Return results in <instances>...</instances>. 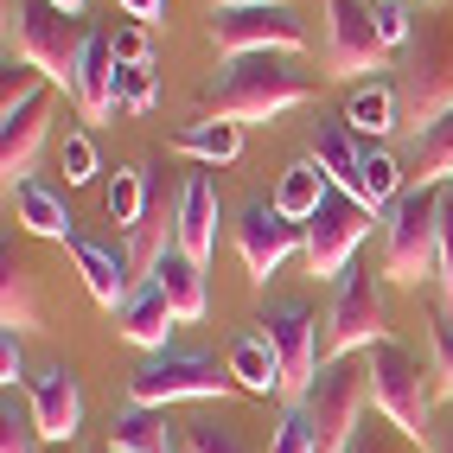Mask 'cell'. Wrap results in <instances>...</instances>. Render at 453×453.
<instances>
[{
  "label": "cell",
  "mask_w": 453,
  "mask_h": 453,
  "mask_svg": "<svg viewBox=\"0 0 453 453\" xmlns=\"http://www.w3.org/2000/svg\"><path fill=\"white\" fill-rule=\"evenodd\" d=\"M71 256H77V275H83L89 300H96V307H109V313H122L128 294H134V262L115 256L109 243H89V236H77Z\"/></svg>",
  "instance_id": "obj_18"
},
{
  "label": "cell",
  "mask_w": 453,
  "mask_h": 453,
  "mask_svg": "<svg viewBox=\"0 0 453 453\" xmlns=\"http://www.w3.org/2000/svg\"><path fill=\"white\" fill-rule=\"evenodd\" d=\"M313 103V77L294 71V58L281 51H256V58H230L224 77L204 89V115L211 122H275V115Z\"/></svg>",
  "instance_id": "obj_1"
},
{
  "label": "cell",
  "mask_w": 453,
  "mask_h": 453,
  "mask_svg": "<svg viewBox=\"0 0 453 453\" xmlns=\"http://www.w3.org/2000/svg\"><path fill=\"white\" fill-rule=\"evenodd\" d=\"M109 453H115V447H109Z\"/></svg>",
  "instance_id": "obj_50"
},
{
  "label": "cell",
  "mask_w": 453,
  "mask_h": 453,
  "mask_svg": "<svg viewBox=\"0 0 453 453\" xmlns=\"http://www.w3.org/2000/svg\"><path fill=\"white\" fill-rule=\"evenodd\" d=\"M383 58H389V45L377 39L371 0H326V65H332V77L383 71Z\"/></svg>",
  "instance_id": "obj_12"
},
{
  "label": "cell",
  "mask_w": 453,
  "mask_h": 453,
  "mask_svg": "<svg viewBox=\"0 0 453 453\" xmlns=\"http://www.w3.org/2000/svg\"><path fill=\"white\" fill-rule=\"evenodd\" d=\"M147 281H160V294L173 300V313H179V326H198L204 313H211V294H204V268L186 256V250H166L160 256V268H154V275H147Z\"/></svg>",
  "instance_id": "obj_20"
},
{
  "label": "cell",
  "mask_w": 453,
  "mask_h": 453,
  "mask_svg": "<svg viewBox=\"0 0 453 453\" xmlns=\"http://www.w3.org/2000/svg\"><path fill=\"white\" fill-rule=\"evenodd\" d=\"M115 65H147V26H128V33H115Z\"/></svg>",
  "instance_id": "obj_44"
},
{
  "label": "cell",
  "mask_w": 453,
  "mask_h": 453,
  "mask_svg": "<svg viewBox=\"0 0 453 453\" xmlns=\"http://www.w3.org/2000/svg\"><path fill=\"white\" fill-rule=\"evenodd\" d=\"M389 339V300H383V268L371 262H351L339 288H332V313H326V339H319V357H357Z\"/></svg>",
  "instance_id": "obj_4"
},
{
  "label": "cell",
  "mask_w": 453,
  "mask_h": 453,
  "mask_svg": "<svg viewBox=\"0 0 453 453\" xmlns=\"http://www.w3.org/2000/svg\"><path fill=\"white\" fill-rule=\"evenodd\" d=\"M371 19H377V39L389 51H403L415 39V19H409V0H371Z\"/></svg>",
  "instance_id": "obj_39"
},
{
  "label": "cell",
  "mask_w": 453,
  "mask_h": 453,
  "mask_svg": "<svg viewBox=\"0 0 453 453\" xmlns=\"http://www.w3.org/2000/svg\"><path fill=\"white\" fill-rule=\"evenodd\" d=\"M173 211H179L173 243L204 268V262H211V250H218V186H211V173H186V186H179Z\"/></svg>",
  "instance_id": "obj_14"
},
{
  "label": "cell",
  "mask_w": 453,
  "mask_h": 453,
  "mask_svg": "<svg viewBox=\"0 0 453 453\" xmlns=\"http://www.w3.org/2000/svg\"><path fill=\"white\" fill-rule=\"evenodd\" d=\"M45 71H33V65H26V58H13V65H7V77H0V115H19L26 103H39L45 96Z\"/></svg>",
  "instance_id": "obj_35"
},
{
  "label": "cell",
  "mask_w": 453,
  "mask_h": 453,
  "mask_svg": "<svg viewBox=\"0 0 453 453\" xmlns=\"http://www.w3.org/2000/svg\"><path fill=\"white\" fill-rule=\"evenodd\" d=\"M409 173L415 186H453V109L409 141Z\"/></svg>",
  "instance_id": "obj_26"
},
{
  "label": "cell",
  "mask_w": 453,
  "mask_h": 453,
  "mask_svg": "<svg viewBox=\"0 0 453 453\" xmlns=\"http://www.w3.org/2000/svg\"><path fill=\"white\" fill-rule=\"evenodd\" d=\"M0 313H7L13 332H33L39 326V307H33V275L7 256V288H0Z\"/></svg>",
  "instance_id": "obj_32"
},
{
  "label": "cell",
  "mask_w": 453,
  "mask_h": 453,
  "mask_svg": "<svg viewBox=\"0 0 453 453\" xmlns=\"http://www.w3.org/2000/svg\"><path fill=\"white\" fill-rule=\"evenodd\" d=\"M434 383H441V396H453V319L434 326Z\"/></svg>",
  "instance_id": "obj_43"
},
{
  "label": "cell",
  "mask_w": 453,
  "mask_h": 453,
  "mask_svg": "<svg viewBox=\"0 0 453 453\" xmlns=\"http://www.w3.org/2000/svg\"><path fill=\"white\" fill-rule=\"evenodd\" d=\"M421 7H434V0H421Z\"/></svg>",
  "instance_id": "obj_49"
},
{
  "label": "cell",
  "mask_w": 453,
  "mask_h": 453,
  "mask_svg": "<svg viewBox=\"0 0 453 453\" xmlns=\"http://www.w3.org/2000/svg\"><path fill=\"white\" fill-rule=\"evenodd\" d=\"M345 453H428L421 441H409L396 421H383V415H365V428L351 434V447Z\"/></svg>",
  "instance_id": "obj_34"
},
{
  "label": "cell",
  "mask_w": 453,
  "mask_h": 453,
  "mask_svg": "<svg viewBox=\"0 0 453 453\" xmlns=\"http://www.w3.org/2000/svg\"><path fill=\"white\" fill-rule=\"evenodd\" d=\"M365 396H371V365L365 357H332V365H319L313 389L300 396L319 453H345L351 447V434L365 428Z\"/></svg>",
  "instance_id": "obj_7"
},
{
  "label": "cell",
  "mask_w": 453,
  "mask_h": 453,
  "mask_svg": "<svg viewBox=\"0 0 453 453\" xmlns=\"http://www.w3.org/2000/svg\"><path fill=\"white\" fill-rule=\"evenodd\" d=\"M39 447V421H33V403H13V389H7V403H0V453H33Z\"/></svg>",
  "instance_id": "obj_36"
},
{
  "label": "cell",
  "mask_w": 453,
  "mask_h": 453,
  "mask_svg": "<svg viewBox=\"0 0 453 453\" xmlns=\"http://www.w3.org/2000/svg\"><path fill=\"white\" fill-rule=\"evenodd\" d=\"M0 383H7V389L26 383V351H19V332H13V326L0 332Z\"/></svg>",
  "instance_id": "obj_42"
},
{
  "label": "cell",
  "mask_w": 453,
  "mask_h": 453,
  "mask_svg": "<svg viewBox=\"0 0 453 453\" xmlns=\"http://www.w3.org/2000/svg\"><path fill=\"white\" fill-rule=\"evenodd\" d=\"M115 45L103 33H83V58H77V77H71V96L83 109V122H109L115 115Z\"/></svg>",
  "instance_id": "obj_17"
},
{
  "label": "cell",
  "mask_w": 453,
  "mask_h": 453,
  "mask_svg": "<svg viewBox=\"0 0 453 453\" xmlns=\"http://www.w3.org/2000/svg\"><path fill=\"white\" fill-rule=\"evenodd\" d=\"M300 250H307V224H294L281 204H262L256 198L243 218H236V256H243V268H250L256 281H268Z\"/></svg>",
  "instance_id": "obj_13"
},
{
  "label": "cell",
  "mask_w": 453,
  "mask_h": 453,
  "mask_svg": "<svg viewBox=\"0 0 453 453\" xmlns=\"http://www.w3.org/2000/svg\"><path fill=\"white\" fill-rule=\"evenodd\" d=\"M173 326H179V313H173V300L160 294V281H141L128 294V307L115 313V332H122L128 345H141V351H166Z\"/></svg>",
  "instance_id": "obj_19"
},
{
  "label": "cell",
  "mask_w": 453,
  "mask_h": 453,
  "mask_svg": "<svg viewBox=\"0 0 453 453\" xmlns=\"http://www.w3.org/2000/svg\"><path fill=\"white\" fill-rule=\"evenodd\" d=\"M51 7H65V13H71V19H77V13H83V7H89V0H51Z\"/></svg>",
  "instance_id": "obj_48"
},
{
  "label": "cell",
  "mask_w": 453,
  "mask_h": 453,
  "mask_svg": "<svg viewBox=\"0 0 453 453\" xmlns=\"http://www.w3.org/2000/svg\"><path fill=\"white\" fill-rule=\"evenodd\" d=\"M45 128H51V96L26 103L19 115H0V173H7V192L33 179V160L45 147Z\"/></svg>",
  "instance_id": "obj_16"
},
{
  "label": "cell",
  "mask_w": 453,
  "mask_h": 453,
  "mask_svg": "<svg viewBox=\"0 0 453 453\" xmlns=\"http://www.w3.org/2000/svg\"><path fill=\"white\" fill-rule=\"evenodd\" d=\"M441 294H447V307H453V186L441 198Z\"/></svg>",
  "instance_id": "obj_41"
},
{
  "label": "cell",
  "mask_w": 453,
  "mask_h": 453,
  "mask_svg": "<svg viewBox=\"0 0 453 453\" xmlns=\"http://www.w3.org/2000/svg\"><path fill=\"white\" fill-rule=\"evenodd\" d=\"M313 160H319V173H326V186H339V192L357 198V166H365V147H357L351 128H319Z\"/></svg>",
  "instance_id": "obj_27"
},
{
  "label": "cell",
  "mask_w": 453,
  "mask_h": 453,
  "mask_svg": "<svg viewBox=\"0 0 453 453\" xmlns=\"http://www.w3.org/2000/svg\"><path fill=\"white\" fill-rule=\"evenodd\" d=\"M262 339L275 345V357H281V377H288V403H300L313 389V377H319V339H326V326H319V313L307 307V300H275V307L262 313Z\"/></svg>",
  "instance_id": "obj_10"
},
{
  "label": "cell",
  "mask_w": 453,
  "mask_h": 453,
  "mask_svg": "<svg viewBox=\"0 0 453 453\" xmlns=\"http://www.w3.org/2000/svg\"><path fill=\"white\" fill-rule=\"evenodd\" d=\"M332 186H326V173H319V160L307 154V160H294L288 173H281V192H275V204L288 211L294 224H307L313 211H319V198H326Z\"/></svg>",
  "instance_id": "obj_28"
},
{
  "label": "cell",
  "mask_w": 453,
  "mask_h": 453,
  "mask_svg": "<svg viewBox=\"0 0 453 453\" xmlns=\"http://www.w3.org/2000/svg\"><path fill=\"white\" fill-rule=\"evenodd\" d=\"M230 377H236V389H250V396H288L281 357H275V345H268L262 332H250V339L230 345Z\"/></svg>",
  "instance_id": "obj_21"
},
{
  "label": "cell",
  "mask_w": 453,
  "mask_h": 453,
  "mask_svg": "<svg viewBox=\"0 0 453 453\" xmlns=\"http://www.w3.org/2000/svg\"><path fill=\"white\" fill-rule=\"evenodd\" d=\"M33 421H39V434L45 441H77L83 428V389L71 377V365H51L45 377H33Z\"/></svg>",
  "instance_id": "obj_15"
},
{
  "label": "cell",
  "mask_w": 453,
  "mask_h": 453,
  "mask_svg": "<svg viewBox=\"0 0 453 453\" xmlns=\"http://www.w3.org/2000/svg\"><path fill=\"white\" fill-rule=\"evenodd\" d=\"M141 211H147V173L141 166H122V173H115V186H109V218L122 224V230H134Z\"/></svg>",
  "instance_id": "obj_33"
},
{
  "label": "cell",
  "mask_w": 453,
  "mask_h": 453,
  "mask_svg": "<svg viewBox=\"0 0 453 453\" xmlns=\"http://www.w3.org/2000/svg\"><path fill=\"white\" fill-rule=\"evenodd\" d=\"M428 453H453V415L434 421V434H428Z\"/></svg>",
  "instance_id": "obj_46"
},
{
  "label": "cell",
  "mask_w": 453,
  "mask_h": 453,
  "mask_svg": "<svg viewBox=\"0 0 453 453\" xmlns=\"http://www.w3.org/2000/svg\"><path fill=\"white\" fill-rule=\"evenodd\" d=\"M396 96H403V122H415V134L434 128L453 109V19L447 13H415V39L403 45Z\"/></svg>",
  "instance_id": "obj_3"
},
{
  "label": "cell",
  "mask_w": 453,
  "mask_h": 453,
  "mask_svg": "<svg viewBox=\"0 0 453 453\" xmlns=\"http://www.w3.org/2000/svg\"><path fill=\"white\" fill-rule=\"evenodd\" d=\"M218 13H230V7H288V0H211Z\"/></svg>",
  "instance_id": "obj_47"
},
{
  "label": "cell",
  "mask_w": 453,
  "mask_h": 453,
  "mask_svg": "<svg viewBox=\"0 0 453 453\" xmlns=\"http://www.w3.org/2000/svg\"><path fill=\"white\" fill-rule=\"evenodd\" d=\"M409 186H403V160L383 154V147H365V166H357V198H365L371 211H389Z\"/></svg>",
  "instance_id": "obj_30"
},
{
  "label": "cell",
  "mask_w": 453,
  "mask_h": 453,
  "mask_svg": "<svg viewBox=\"0 0 453 453\" xmlns=\"http://www.w3.org/2000/svg\"><path fill=\"white\" fill-rule=\"evenodd\" d=\"M154 109V65H122L115 71V115Z\"/></svg>",
  "instance_id": "obj_37"
},
{
  "label": "cell",
  "mask_w": 453,
  "mask_h": 453,
  "mask_svg": "<svg viewBox=\"0 0 453 453\" xmlns=\"http://www.w3.org/2000/svg\"><path fill=\"white\" fill-rule=\"evenodd\" d=\"M365 365H371V409L383 421H396L409 441L428 447V434H434V389H428V377H421V357L409 345H396V339H383V345L365 351Z\"/></svg>",
  "instance_id": "obj_5"
},
{
  "label": "cell",
  "mask_w": 453,
  "mask_h": 453,
  "mask_svg": "<svg viewBox=\"0 0 453 453\" xmlns=\"http://www.w3.org/2000/svg\"><path fill=\"white\" fill-rule=\"evenodd\" d=\"M211 45L224 58H256V51H307V26H300L294 7H230L211 19Z\"/></svg>",
  "instance_id": "obj_11"
},
{
  "label": "cell",
  "mask_w": 453,
  "mask_h": 453,
  "mask_svg": "<svg viewBox=\"0 0 453 453\" xmlns=\"http://www.w3.org/2000/svg\"><path fill=\"white\" fill-rule=\"evenodd\" d=\"M13 211H19V224L33 230V236H51V243H77V218L65 211V198H58L51 186H39V179L13 186Z\"/></svg>",
  "instance_id": "obj_22"
},
{
  "label": "cell",
  "mask_w": 453,
  "mask_h": 453,
  "mask_svg": "<svg viewBox=\"0 0 453 453\" xmlns=\"http://www.w3.org/2000/svg\"><path fill=\"white\" fill-rule=\"evenodd\" d=\"M186 453H256V441L230 415H198V421H186Z\"/></svg>",
  "instance_id": "obj_31"
},
{
  "label": "cell",
  "mask_w": 453,
  "mask_h": 453,
  "mask_svg": "<svg viewBox=\"0 0 453 453\" xmlns=\"http://www.w3.org/2000/svg\"><path fill=\"white\" fill-rule=\"evenodd\" d=\"M115 7H128V13H134V26H160L166 0H115Z\"/></svg>",
  "instance_id": "obj_45"
},
{
  "label": "cell",
  "mask_w": 453,
  "mask_h": 453,
  "mask_svg": "<svg viewBox=\"0 0 453 453\" xmlns=\"http://www.w3.org/2000/svg\"><path fill=\"white\" fill-rule=\"evenodd\" d=\"M173 154L204 160V166H230L236 154H243V122H211V115H204V122L173 134Z\"/></svg>",
  "instance_id": "obj_24"
},
{
  "label": "cell",
  "mask_w": 453,
  "mask_h": 453,
  "mask_svg": "<svg viewBox=\"0 0 453 453\" xmlns=\"http://www.w3.org/2000/svg\"><path fill=\"white\" fill-rule=\"evenodd\" d=\"M58 166H65V186H89V179H96V147H89V134H65Z\"/></svg>",
  "instance_id": "obj_40"
},
{
  "label": "cell",
  "mask_w": 453,
  "mask_h": 453,
  "mask_svg": "<svg viewBox=\"0 0 453 453\" xmlns=\"http://www.w3.org/2000/svg\"><path fill=\"white\" fill-rule=\"evenodd\" d=\"M396 122H403V96H396V83H357V89H351V103H345V128H351L357 141H383Z\"/></svg>",
  "instance_id": "obj_23"
},
{
  "label": "cell",
  "mask_w": 453,
  "mask_h": 453,
  "mask_svg": "<svg viewBox=\"0 0 453 453\" xmlns=\"http://www.w3.org/2000/svg\"><path fill=\"white\" fill-rule=\"evenodd\" d=\"M7 39L33 71H45L51 83L71 89L77 58H83V33L71 26L65 7H51V0H7Z\"/></svg>",
  "instance_id": "obj_8"
},
{
  "label": "cell",
  "mask_w": 453,
  "mask_h": 453,
  "mask_svg": "<svg viewBox=\"0 0 453 453\" xmlns=\"http://www.w3.org/2000/svg\"><path fill=\"white\" fill-rule=\"evenodd\" d=\"M371 218H377V211H371L365 198L339 192V186L319 198V211L307 218V268H313L319 281H339L345 268H351L357 243L371 236Z\"/></svg>",
  "instance_id": "obj_9"
},
{
  "label": "cell",
  "mask_w": 453,
  "mask_h": 453,
  "mask_svg": "<svg viewBox=\"0 0 453 453\" xmlns=\"http://www.w3.org/2000/svg\"><path fill=\"white\" fill-rule=\"evenodd\" d=\"M268 453H319L313 421H307V409H300V403H288V415L275 421V441H268Z\"/></svg>",
  "instance_id": "obj_38"
},
{
  "label": "cell",
  "mask_w": 453,
  "mask_h": 453,
  "mask_svg": "<svg viewBox=\"0 0 453 453\" xmlns=\"http://www.w3.org/2000/svg\"><path fill=\"white\" fill-rule=\"evenodd\" d=\"M109 447H115V453H173V447H166V415H160V409L128 403L122 415H115Z\"/></svg>",
  "instance_id": "obj_29"
},
{
  "label": "cell",
  "mask_w": 453,
  "mask_h": 453,
  "mask_svg": "<svg viewBox=\"0 0 453 453\" xmlns=\"http://www.w3.org/2000/svg\"><path fill=\"white\" fill-rule=\"evenodd\" d=\"M166 224H179V211H166V198H147V211H141V224L128 230V262H134V275L147 281V275H154V268H160V256L173 250V230Z\"/></svg>",
  "instance_id": "obj_25"
},
{
  "label": "cell",
  "mask_w": 453,
  "mask_h": 453,
  "mask_svg": "<svg viewBox=\"0 0 453 453\" xmlns=\"http://www.w3.org/2000/svg\"><path fill=\"white\" fill-rule=\"evenodd\" d=\"M236 396V377L218 357H198V351H154L147 365L128 377V403L141 409H166V403H224Z\"/></svg>",
  "instance_id": "obj_6"
},
{
  "label": "cell",
  "mask_w": 453,
  "mask_h": 453,
  "mask_svg": "<svg viewBox=\"0 0 453 453\" xmlns=\"http://www.w3.org/2000/svg\"><path fill=\"white\" fill-rule=\"evenodd\" d=\"M441 198L447 186H409L383 211V281L421 288L441 275Z\"/></svg>",
  "instance_id": "obj_2"
}]
</instances>
